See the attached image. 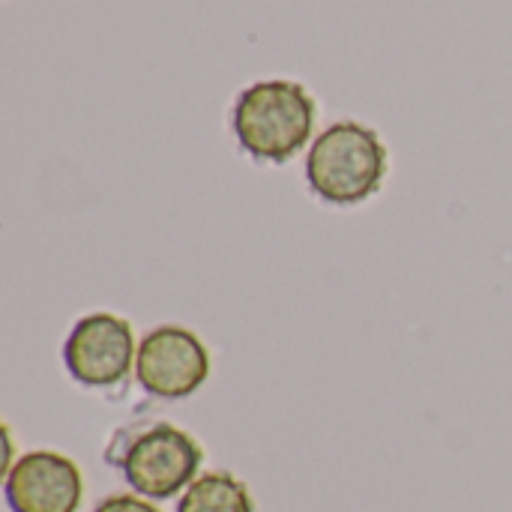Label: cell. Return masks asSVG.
Returning a JSON list of instances; mask_svg holds the SVG:
<instances>
[{
    "label": "cell",
    "instance_id": "6da1fadb",
    "mask_svg": "<svg viewBox=\"0 0 512 512\" xmlns=\"http://www.w3.org/2000/svg\"><path fill=\"white\" fill-rule=\"evenodd\" d=\"M105 462L135 495L168 501L198 480L204 450L186 429L168 420H138L111 435Z\"/></svg>",
    "mask_w": 512,
    "mask_h": 512
},
{
    "label": "cell",
    "instance_id": "3957f363",
    "mask_svg": "<svg viewBox=\"0 0 512 512\" xmlns=\"http://www.w3.org/2000/svg\"><path fill=\"white\" fill-rule=\"evenodd\" d=\"M387 177V147L375 129L357 120L327 126L306 156V180L312 192L336 207L372 198Z\"/></svg>",
    "mask_w": 512,
    "mask_h": 512
},
{
    "label": "cell",
    "instance_id": "277c9868",
    "mask_svg": "<svg viewBox=\"0 0 512 512\" xmlns=\"http://www.w3.org/2000/svg\"><path fill=\"white\" fill-rule=\"evenodd\" d=\"M135 378L153 399H189L210 378V351L198 333L177 324H162L138 342Z\"/></svg>",
    "mask_w": 512,
    "mask_h": 512
},
{
    "label": "cell",
    "instance_id": "52a82bcc",
    "mask_svg": "<svg viewBox=\"0 0 512 512\" xmlns=\"http://www.w3.org/2000/svg\"><path fill=\"white\" fill-rule=\"evenodd\" d=\"M177 512H255V498L231 471H204L177 498Z\"/></svg>",
    "mask_w": 512,
    "mask_h": 512
},
{
    "label": "cell",
    "instance_id": "8992f818",
    "mask_svg": "<svg viewBox=\"0 0 512 512\" xmlns=\"http://www.w3.org/2000/svg\"><path fill=\"white\" fill-rule=\"evenodd\" d=\"M3 498L12 512H78L84 501L81 468L57 450H30L3 474Z\"/></svg>",
    "mask_w": 512,
    "mask_h": 512
},
{
    "label": "cell",
    "instance_id": "5b68a950",
    "mask_svg": "<svg viewBox=\"0 0 512 512\" xmlns=\"http://www.w3.org/2000/svg\"><path fill=\"white\" fill-rule=\"evenodd\" d=\"M135 333L132 324L111 312L84 315L66 336L63 366L75 384L87 390H108L126 381L135 366Z\"/></svg>",
    "mask_w": 512,
    "mask_h": 512
},
{
    "label": "cell",
    "instance_id": "7a4b0ae2",
    "mask_svg": "<svg viewBox=\"0 0 512 512\" xmlns=\"http://www.w3.org/2000/svg\"><path fill=\"white\" fill-rule=\"evenodd\" d=\"M315 99L297 81L270 78L246 87L231 114L240 147L258 162H288L315 129Z\"/></svg>",
    "mask_w": 512,
    "mask_h": 512
},
{
    "label": "cell",
    "instance_id": "ba28073f",
    "mask_svg": "<svg viewBox=\"0 0 512 512\" xmlns=\"http://www.w3.org/2000/svg\"><path fill=\"white\" fill-rule=\"evenodd\" d=\"M93 512H162L150 498H141L135 492H117V495H108L102 498Z\"/></svg>",
    "mask_w": 512,
    "mask_h": 512
}]
</instances>
